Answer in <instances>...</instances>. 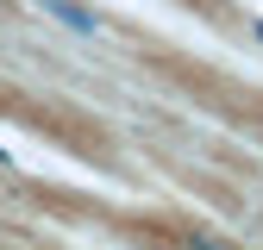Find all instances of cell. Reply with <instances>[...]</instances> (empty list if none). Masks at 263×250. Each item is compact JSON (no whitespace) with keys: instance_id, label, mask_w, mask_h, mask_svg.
<instances>
[{"instance_id":"6da1fadb","label":"cell","mask_w":263,"mask_h":250,"mask_svg":"<svg viewBox=\"0 0 263 250\" xmlns=\"http://www.w3.org/2000/svg\"><path fill=\"white\" fill-rule=\"evenodd\" d=\"M44 13H57V19H69L76 31H94V13H88V7H76V0H44Z\"/></svg>"}]
</instances>
